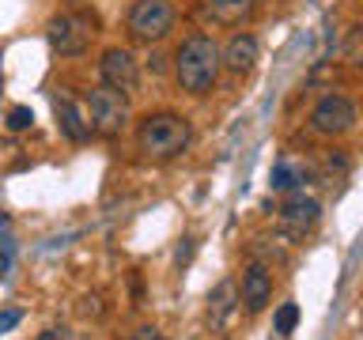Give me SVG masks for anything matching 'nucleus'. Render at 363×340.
I'll use <instances>...</instances> for the list:
<instances>
[{"mask_svg":"<svg viewBox=\"0 0 363 340\" xmlns=\"http://www.w3.org/2000/svg\"><path fill=\"white\" fill-rule=\"evenodd\" d=\"M303 181H306V166L291 163V159H284V163H277V170H272V189L277 193H291V189H299Z\"/></svg>","mask_w":363,"mask_h":340,"instance_id":"4468645a","label":"nucleus"},{"mask_svg":"<svg viewBox=\"0 0 363 340\" xmlns=\"http://www.w3.org/2000/svg\"><path fill=\"white\" fill-rule=\"evenodd\" d=\"M189 121L182 113H147L136 129V140H140V152L152 159H174L189 147Z\"/></svg>","mask_w":363,"mask_h":340,"instance_id":"f03ea898","label":"nucleus"},{"mask_svg":"<svg viewBox=\"0 0 363 340\" xmlns=\"http://www.w3.org/2000/svg\"><path fill=\"white\" fill-rule=\"evenodd\" d=\"M19 322H23V310H0V336L11 333Z\"/></svg>","mask_w":363,"mask_h":340,"instance_id":"a211bd4d","label":"nucleus"},{"mask_svg":"<svg viewBox=\"0 0 363 340\" xmlns=\"http://www.w3.org/2000/svg\"><path fill=\"white\" fill-rule=\"evenodd\" d=\"M269 299H272V276H269V268L265 265H250L246 276H242V302H246V310L250 314L265 310Z\"/></svg>","mask_w":363,"mask_h":340,"instance_id":"9d476101","label":"nucleus"},{"mask_svg":"<svg viewBox=\"0 0 363 340\" xmlns=\"http://www.w3.org/2000/svg\"><path fill=\"white\" fill-rule=\"evenodd\" d=\"M34 125V110L30 106H11V113H8V129L11 132H23V129H30Z\"/></svg>","mask_w":363,"mask_h":340,"instance_id":"dca6fc26","label":"nucleus"},{"mask_svg":"<svg viewBox=\"0 0 363 340\" xmlns=\"http://www.w3.org/2000/svg\"><path fill=\"white\" fill-rule=\"evenodd\" d=\"M87 118L99 136H118L125 129V121H129V95H121V91H113L106 84L95 87L87 98Z\"/></svg>","mask_w":363,"mask_h":340,"instance_id":"7ed1b4c3","label":"nucleus"},{"mask_svg":"<svg viewBox=\"0 0 363 340\" xmlns=\"http://www.w3.org/2000/svg\"><path fill=\"white\" fill-rule=\"evenodd\" d=\"M220 64L235 76L250 72V68L257 64V38L254 34H235V38L227 42V50L220 53Z\"/></svg>","mask_w":363,"mask_h":340,"instance_id":"1a4fd4ad","label":"nucleus"},{"mask_svg":"<svg viewBox=\"0 0 363 340\" xmlns=\"http://www.w3.org/2000/svg\"><path fill=\"white\" fill-rule=\"evenodd\" d=\"M91 27H95V19H87V16H53L50 27H45V38H50V45L57 53L79 57L87 50L91 34H95Z\"/></svg>","mask_w":363,"mask_h":340,"instance_id":"39448f33","label":"nucleus"},{"mask_svg":"<svg viewBox=\"0 0 363 340\" xmlns=\"http://www.w3.org/2000/svg\"><path fill=\"white\" fill-rule=\"evenodd\" d=\"M0 272H8V254L0 249Z\"/></svg>","mask_w":363,"mask_h":340,"instance_id":"412c9836","label":"nucleus"},{"mask_svg":"<svg viewBox=\"0 0 363 340\" xmlns=\"http://www.w3.org/2000/svg\"><path fill=\"white\" fill-rule=\"evenodd\" d=\"M53 106H57V121H61V129H65V136H68V140H87V132H91V125L84 121V113H79L76 110V102L72 98H57L53 102Z\"/></svg>","mask_w":363,"mask_h":340,"instance_id":"ddd939ff","label":"nucleus"},{"mask_svg":"<svg viewBox=\"0 0 363 340\" xmlns=\"http://www.w3.org/2000/svg\"><path fill=\"white\" fill-rule=\"evenodd\" d=\"M295 325H299V306H295V302H284L280 310H277V333L288 336Z\"/></svg>","mask_w":363,"mask_h":340,"instance_id":"2eb2a0df","label":"nucleus"},{"mask_svg":"<svg viewBox=\"0 0 363 340\" xmlns=\"http://www.w3.org/2000/svg\"><path fill=\"white\" fill-rule=\"evenodd\" d=\"M356 125V106L345 95H325L318 98V106L311 110V129L318 136H340Z\"/></svg>","mask_w":363,"mask_h":340,"instance_id":"423d86ee","label":"nucleus"},{"mask_svg":"<svg viewBox=\"0 0 363 340\" xmlns=\"http://www.w3.org/2000/svg\"><path fill=\"white\" fill-rule=\"evenodd\" d=\"M99 72H102V84L121 91V95H133L136 84H140V68H136V57L129 50H106L99 61Z\"/></svg>","mask_w":363,"mask_h":340,"instance_id":"0eeeda50","label":"nucleus"},{"mask_svg":"<svg viewBox=\"0 0 363 340\" xmlns=\"http://www.w3.org/2000/svg\"><path fill=\"white\" fill-rule=\"evenodd\" d=\"M129 30L140 42H159L174 30V8L170 0H136L129 8Z\"/></svg>","mask_w":363,"mask_h":340,"instance_id":"20e7f679","label":"nucleus"},{"mask_svg":"<svg viewBox=\"0 0 363 340\" xmlns=\"http://www.w3.org/2000/svg\"><path fill=\"white\" fill-rule=\"evenodd\" d=\"M318 220H322V204H318L314 197H303V193H295V197L280 208V227L291 238L311 234L314 227H318Z\"/></svg>","mask_w":363,"mask_h":340,"instance_id":"6e6552de","label":"nucleus"},{"mask_svg":"<svg viewBox=\"0 0 363 340\" xmlns=\"http://www.w3.org/2000/svg\"><path fill=\"white\" fill-rule=\"evenodd\" d=\"M254 4L257 0H208V16L223 27H238L254 16Z\"/></svg>","mask_w":363,"mask_h":340,"instance_id":"f8f14e48","label":"nucleus"},{"mask_svg":"<svg viewBox=\"0 0 363 340\" xmlns=\"http://www.w3.org/2000/svg\"><path fill=\"white\" fill-rule=\"evenodd\" d=\"M235 299H238V288H235L231 280H223L220 288L208 295V325L212 329H223L227 325V317L235 314Z\"/></svg>","mask_w":363,"mask_h":340,"instance_id":"9b49d317","label":"nucleus"},{"mask_svg":"<svg viewBox=\"0 0 363 340\" xmlns=\"http://www.w3.org/2000/svg\"><path fill=\"white\" fill-rule=\"evenodd\" d=\"M125 340H163V333H159V329H152V325H144V329H136V333L125 336Z\"/></svg>","mask_w":363,"mask_h":340,"instance_id":"6ab92c4d","label":"nucleus"},{"mask_svg":"<svg viewBox=\"0 0 363 340\" xmlns=\"http://www.w3.org/2000/svg\"><path fill=\"white\" fill-rule=\"evenodd\" d=\"M38 340H68V336H65V329H45Z\"/></svg>","mask_w":363,"mask_h":340,"instance_id":"aec40b11","label":"nucleus"},{"mask_svg":"<svg viewBox=\"0 0 363 340\" xmlns=\"http://www.w3.org/2000/svg\"><path fill=\"white\" fill-rule=\"evenodd\" d=\"M345 53H348V61H352V64H359V68H363V27L348 34V45H345Z\"/></svg>","mask_w":363,"mask_h":340,"instance_id":"f3484780","label":"nucleus"},{"mask_svg":"<svg viewBox=\"0 0 363 340\" xmlns=\"http://www.w3.org/2000/svg\"><path fill=\"white\" fill-rule=\"evenodd\" d=\"M220 45L212 38H204V34H193V38L182 42V50L174 57V76L182 91H189V95H208L216 87V76H220Z\"/></svg>","mask_w":363,"mask_h":340,"instance_id":"f257e3e1","label":"nucleus"}]
</instances>
